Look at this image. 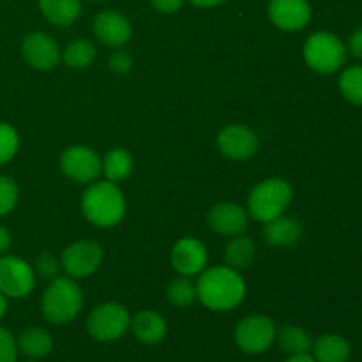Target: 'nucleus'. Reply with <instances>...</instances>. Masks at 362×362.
<instances>
[{"instance_id": "nucleus-35", "label": "nucleus", "mask_w": 362, "mask_h": 362, "mask_svg": "<svg viewBox=\"0 0 362 362\" xmlns=\"http://www.w3.org/2000/svg\"><path fill=\"white\" fill-rule=\"evenodd\" d=\"M11 244H13V237H11V232L4 225H0V257L6 255L9 251Z\"/></svg>"}, {"instance_id": "nucleus-9", "label": "nucleus", "mask_w": 362, "mask_h": 362, "mask_svg": "<svg viewBox=\"0 0 362 362\" xmlns=\"http://www.w3.org/2000/svg\"><path fill=\"white\" fill-rule=\"evenodd\" d=\"M35 286V271L28 262L18 257H0V293L7 299L27 297Z\"/></svg>"}, {"instance_id": "nucleus-19", "label": "nucleus", "mask_w": 362, "mask_h": 362, "mask_svg": "<svg viewBox=\"0 0 362 362\" xmlns=\"http://www.w3.org/2000/svg\"><path fill=\"white\" fill-rule=\"evenodd\" d=\"M18 352L25 354L30 359H42L53 350V338L46 329L27 327L16 338Z\"/></svg>"}, {"instance_id": "nucleus-30", "label": "nucleus", "mask_w": 362, "mask_h": 362, "mask_svg": "<svg viewBox=\"0 0 362 362\" xmlns=\"http://www.w3.org/2000/svg\"><path fill=\"white\" fill-rule=\"evenodd\" d=\"M60 269H62V265H60V258H57L55 255L52 253H42L39 255L37 260H35L34 264V271H35V276H41V278L45 279H53L59 276Z\"/></svg>"}, {"instance_id": "nucleus-24", "label": "nucleus", "mask_w": 362, "mask_h": 362, "mask_svg": "<svg viewBox=\"0 0 362 362\" xmlns=\"http://www.w3.org/2000/svg\"><path fill=\"white\" fill-rule=\"evenodd\" d=\"M276 339L279 341V346L285 350L288 356H297V354H310L313 346V339L304 331L303 327L293 324H286L279 329L276 334Z\"/></svg>"}, {"instance_id": "nucleus-13", "label": "nucleus", "mask_w": 362, "mask_h": 362, "mask_svg": "<svg viewBox=\"0 0 362 362\" xmlns=\"http://www.w3.org/2000/svg\"><path fill=\"white\" fill-rule=\"evenodd\" d=\"M209 251L202 240L194 237H184L177 240L172 250V265L180 276H193L200 274L207 269Z\"/></svg>"}, {"instance_id": "nucleus-21", "label": "nucleus", "mask_w": 362, "mask_h": 362, "mask_svg": "<svg viewBox=\"0 0 362 362\" xmlns=\"http://www.w3.org/2000/svg\"><path fill=\"white\" fill-rule=\"evenodd\" d=\"M311 350L317 362H346L352 354L350 343L338 334H324L313 341Z\"/></svg>"}, {"instance_id": "nucleus-34", "label": "nucleus", "mask_w": 362, "mask_h": 362, "mask_svg": "<svg viewBox=\"0 0 362 362\" xmlns=\"http://www.w3.org/2000/svg\"><path fill=\"white\" fill-rule=\"evenodd\" d=\"M349 52L352 53L356 59H362V27L357 28L349 41Z\"/></svg>"}, {"instance_id": "nucleus-39", "label": "nucleus", "mask_w": 362, "mask_h": 362, "mask_svg": "<svg viewBox=\"0 0 362 362\" xmlns=\"http://www.w3.org/2000/svg\"><path fill=\"white\" fill-rule=\"evenodd\" d=\"M92 2H98V0H92Z\"/></svg>"}, {"instance_id": "nucleus-36", "label": "nucleus", "mask_w": 362, "mask_h": 362, "mask_svg": "<svg viewBox=\"0 0 362 362\" xmlns=\"http://www.w3.org/2000/svg\"><path fill=\"white\" fill-rule=\"evenodd\" d=\"M189 2L197 7H216L226 0H189Z\"/></svg>"}, {"instance_id": "nucleus-16", "label": "nucleus", "mask_w": 362, "mask_h": 362, "mask_svg": "<svg viewBox=\"0 0 362 362\" xmlns=\"http://www.w3.org/2000/svg\"><path fill=\"white\" fill-rule=\"evenodd\" d=\"M94 34L103 45L110 48H122L133 35V27L129 20L119 11H101L94 18Z\"/></svg>"}, {"instance_id": "nucleus-32", "label": "nucleus", "mask_w": 362, "mask_h": 362, "mask_svg": "<svg viewBox=\"0 0 362 362\" xmlns=\"http://www.w3.org/2000/svg\"><path fill=\"white\" fill-rule=\"evenodd\" d=\"M108 67L117 74H127L133 69V57L126 49L117 48L115 52L110 55L108 59Z\"/></svg>"}, {"instance_id": "nucleus-4", "label": "nucleus", "mask_w": 362, "mask_h": 362, "mask_svg": "<svg viewBox=\"0 0 362 362\" xmlns=\"http://www.w3.org/2000/svg\"><path fill=\"white\" fill-rule=\"evenodd\" d=\"M292 200V186L285 179L272 177V179L262 180L251 189L250 197H247L246 211L255 221L265 225V223L285 214Z\"/></svg>"}, {"instance_id": "nucleus-20", "label": "nucleus", "mask_w": 362, "mask_h": 362, "mask_svg": "<svg viewBox=\"0 0 362 362\" xmlns=\"http://www.w3.org/2000/svg\"><path fill=\"white\" fill-rule=\"evenodd\" d=\"M39 9L49 23L67 27L81 14V0H39Z\"/></svg>"}, {"instance_id": "nucleus-17", "label": "nucleus", "mask_w": 362, "mask_h": 362, "mask_svg": "<svg viewBox=\"0 0 362 362\" xmlns=\"http://www.w3.org/2000/svg\"><path fill=\"white\" fill-rule=\"evenodd\" d=\"M129 329L138 341L145 343V345H158L166 338L168 324L156 311L144 310L138 311L134 317H131Z\"/></svg>"}, {"instance_id": "nucleus-31", "label": "nucleus", "mask_w": 362, "mask_h": 362, "mask_svg": "<svg viewBox=\"0 0 362 362\" xmlns=\"http://www.w3.org/2000/svg\"><path fill=\"white\" fill-rule=\"evenodd\" d=\"M18 345L16 338L7 329L0 327V362H16Z\"/></svg>"}, {"instance_id": "nucleus-6", "label": "nucleus", "mask_w": 362, "mask_h": 362, "mask_svg": "<svg viewBox=\"0 0 362 362\" xmlns=\"http://www.w3.org/2000/svg\"><path fill=\"white\" fill-rule=\"evenodd\" d=\"M131 325V315L122 304L105 303L90 311L87 318V331L95 341H115L122 338Z\"/></svg>"}, {"instance_id": "nucleus-2", "label": "nucleus", "mask_w": 362, "mask_h": 362, "mask_svg": "<svg viewBox=\"0 0 362 362\" xmlns=\"http://www.w3.org/2000/svg\"><path fill=\"white\" fill-rule=\"evenodd\" d=\"M81 212L90 225L112 228L126 216V198L115 182L95 180L81 197Z\"/></svg>"}, {"instance_id": "nucleus-29", "label": "nucleus", "mask_w": 362, "mask_h": 362, "mask_svg": "<svg viewBox=\"0 0 362 362\" xmlns=\"http://www.w3.org/2000/svg\"><path fill=\"white\" fill-rule=\"evenodd\" d=\"M18 198H20V191H18L16 182L11 177L0 175V218L13 212Z\"/></svg>"}, {"instance_id": "nucleus-7", "label": "nucleus", "mask_w": 362, "mask_h": 362, "mask_svg": "<svg viewBox=\"0 0 362 362\" xmlns=\"http://www.w3.org/2000/svg\"><path fill=\"white\" fill-rule=\"evenodd\" d=\"M278 329L269 317L264 315H250L237 324L233 338L237 346L246 354H264L267 352L276 341Z\"/></svg>"}, {"instance_id": "nucleus-22", "label": "nucleus", "mask_w": 362, "mask_h": 362, "mask_svg": "<svg viewBox=\"0 0 362 362\" xmlns=\"http://www.w3.org/2000/svg\"><path fill=\"white\" fill-rule=\"evenodd\" d=\"M257 257V246L251 237L237 235L232 237L225 250V264L228 267L235 269V271H244V269L251 267Z\"/></svg>"}, {"instance_id": "nucleus-11", "label": "nucleus", "mask_w": 362, "mask_h": 362, "mask_svg": "<svg viewBox=\"0 0 362 362\" xmlns=\"http://www.w3.org/2000/svg\"><path fill=\"white\" fill-rule=\"evenodd\" d=\"M21 57L34 69L49 71L59 66L62 52L52 35L45 32H32L21 41Z\"/></svg>"}, {"instance_id": "nucleus-12", "label": "nucleus", "mask_w": 362, "mask_h": 362, "mask_svg": "<svg viewBox=\"0 0 362 362\" xmlns=\"http://www.w3.org/2000/svg\"><path fill=\"white\" fill-rule=\"evenodd\" d=\"M218 148L225 158L233 161H246L251 159L258 151V136L243 124H232L218 134Z\"/></svg>"}, {"instance_id": "nucleus-26", "label": "nucleus", "mask_w": 362, "mask_h": 362, "mask_svg": "<svg viewBox=\"0 0 362 362\" xmlns=\"http://www.w3.org/2000/svg\"><path fill=\"white\" fill-rule=\"evenodd\" d=\"M166 297L177 308L191 306L198 299L197 283L191 278H187V276L179 274L175 279L170 281L168 288H166Z\"/></svg>"}, {"instance_id": "nucleus-25", "label": "nucleus", "mask_w": 362, "mask_h": 362, "mask_svg": "<svg viewBox=\"0 0 362 362\" xmlns=\"http://www.w3.org/2000/svg\"><path fill=\"white\" fill-rule=\"evenodd\" d=\"M95 55H98V49L94 42L88 39H76L66 46L62 52V60L71 69H87L95 60Z\"/></svg>"}, {"instance_id": "nucleus-23", "label": "nucleus", "mask_w": 362, "mask_h": 362, "mask_svg": "<svg viewBox=\"0 0 362 362\" xmlns=\"http://www.w3.org/2000/svg\"><path fill=\"white\" fill-rule=\"evenodd\" d=\"M133 156L126 148H112L103 158V175L110 182H122L133 173Z\"/></svg>"}, {"instance_id": "nucleus-5", "label": "nucleus", "mask_w": 362, "mask_h": 362, "mask_svg": "<svg viewBox=\"0 0 362 362\" xmlns=\"http://www.w3.org/2000/svg\"><path fill=\"white\" fill-rule=\"evenodd\" d=\"M304 62L318 74H332L346 60V46L332 32H315L303 46Z\"/></svg>"}, {"instance_id": "nucleus-28", "label": "nucleus", "mask_w": 362, "mask_h": 362, "mask_svg": "<svg viewBox=\"0 0 362 362\" xmlns=\"http://www.w3.org/2000/svg\"><path fill=\"white\" fill-rule=\"evenodd\" d=\"M20 148V136L11 124L0 122V166L7 165Z\"/></svg>"}, {"instance_id": "nucleus-18", "label": "nucleus", "mask_w": 362, "mask_h": 362, "mask_svg": "<svg viewBox=\"0 0 362 362\" xmlns=\"http://www.w3.org/2000/svg\"><path fill=\"white\" fill-rule=\"evenodd\" d=\"M264 240L269 246L274 247H290L296 246L303 237V225L296 218L290 216H279L272 221L264 225Z\"/></svg>"}, {"instance_id": "nucleus-27", "label": "nucleus", "mask_w": 362, "mask_h": 362, "mask_svg": "<svg viewBox=\"0 0 362 362\" xmlns=\"http://www.w3.org/2000/svg\"><path fill=\"white\" fill-rule=\"evenodd\" d=\"M339 90L352 105L362 106V66H350L339 76Z\"/></svg>"}, {"instance_id": "nucleus-33", "label": "nucleus", "mask_w": 362, "mask_h": 362, "mask_svg": "<svg viewBox=\"0 0 362 362\" xmlns=\"http://www.w3.org/2000/svg\"><path fill=\"white\" fill-rule=\"evenodd\" d=\"M152 7L161 14H173L182 7L184 0H151Z\"/></svg>"}, {"instance_id": "nucleus-3", "label": "nucleus", "mask_w": 362, "mask_h": 362, "mask_svg": "<svg viewBox=\"0 0 362 362\" xmlns=\"http://www.w3.org/2000/svg\"><path fill=\"white\" fill-rule=\"evenodd\" d=\"M83 308V292L76 279L57 276L49 279L41 299L42 317L53 325H66L80 315Z\"/></svg>"}, {"instance_id": "nucleus-14", "label": "nucleus", "mask_w": 362, "mask_h": 362, "mask_svg": "<svg viewBox=\"0 0 362 362\" xmlns=\"http://www.w3.org/2000/svg\"><path fill=\"white\" fill-rule=\"evenodd\" d=\"M269 18L285 32H299L310 23L311 6L308 0H271Z\"/></svg>"}, {"instance_id": "nucleus-15", "label": "nucleus", "mask_w": 362, "mask_h": 362, "mask_svg": "<svg viewBox=\"0 0 362 362\" xmlns=\"http://www.w3.org/2000/svg\"><path fill=\"white\" fill-rule=\"evenodd\" d=\"M207 223L216 233L223 237L243 235L250 225V214L240 205L232 202H221L214 205L207 216Z\"/></svg>"}, {"instance_id": "nucleus-10", "label": "nucleus", "mask_w": 362, "mask_h": 362, "mask_svg": "<svg viewBox=\"0 0 362 362\" xmlns=\"http://www.w3.org/2000/svg\"><path fill=\"white\" fill-rule=\"evenodd\" d=\"M60 170L74 182L92 184L103 173V159L90 147L73 145L60 156Z\"/></svg>"}, {"instance_id": "nucleus-8", "label": "nucleus", "mask_w": 362, "mask_h": 362, "mask_svg": "<svg viewBox=\"0 0 362 362\" xmlns=\"http://www.w3.org/2000/svg\"><path fill=\"white\" fill-rule=\"evenodd\" d=\"M101 244L95 240H76L64 250L60 257V265L66 274L73 279H83L94 274L103 264Z\"/></svg>"}, {"instance_id": "nucleus-37", "label": "nucleus", "mask_w": 362, "mask_h": 362, "mask_svg": "<svg viewBox=\"0 0 362 362\" xmlns=\"http://www.w3.org/2000/svg\"><path fill=\"white\" fill-rule=\"evenodd\" d=\"M285 362H317L313 356L310 354H297V356H290Z\"/></svg>"}, {"instance_id": "nucleus-1", "label": "nucleus", "mask_w": 362, "mask_h": 362, "mask_svg": "<svg viewBox=\"0 0 362 362\" xmlns=\"http://www.w3.org/2000/svg\"><path fill=\"white\" fill-rule=\"evenodd\" d=\"M200 303L211 311H232L246 296V283L239 271L228 265H216L200 272L197 279Z\"/></svg>"}, {"instance_id": "nucleus-38", "label": "nucleus", "mask_w": 362, "mask_h": 362, "mask_svg": "<svg viewBox=\"0 0 362 362\" xmlns=\"http://www.w3.org/2000/svg\"><path fill=\"white\" fill-rule=\"evenodd\" d=\"M6 311H7V297L4 296V293H0V320L4 318Z\"/></svg>"}]
</instances>
